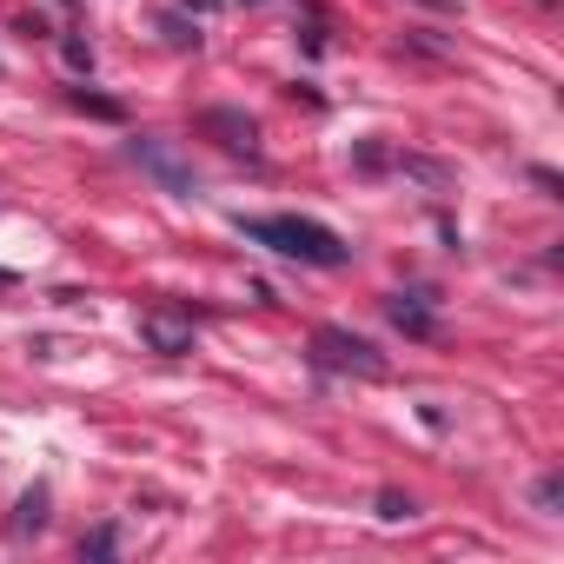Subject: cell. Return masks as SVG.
Returning a JSON list of instances; mask_svg holds the SVG:
<instances>
[{"mask_svg": "<svg viewBox=\"0 0 564 564\" xmlns=\"http://www.w3.org/2000/svg\"><path fill=\"white\" fill-rule=\"evenodd\" d=\"M239 232H246L252 246H272L279 259L326 265V272L352 259V246H346L333 226H319V219H300V213H259V219H239Z\"/></svg>", "mask_w": 564, "mask_h": 564, "instance_id": "cell-1", "label": "cell"}, {"mask_svg": "<svg viewBox=\"0 0 564 564\" xmlns=\"http://www.w3.org/2000/svg\"><path fill=\"white\" fill-rule=\"evenodd\" d=\"M313 366L319 372H352V379H386V352L346 326H319L313 333Z\"/></svg>", "mask_w": 564, "mask_h": 564, "instance_id": "cell-2", "label": "cell"}, {"mask_svg": "<svg viewBox=\"0 0 564 564\" xmlns=\"http://www.w3.org/2000/svg\"><path fill=\"white\" fill-rule=\"evenodd\" d=\"M193 313H173V306H153L147 319H140V339L153 346V352H166V359H180V352H193Z\"/></svg>", "mask_w": 564, "mask_h": 564, "instance_id": "cell-3", "label": "cell"}, {"mask_svg": "<svg viewBox=\"0 0 564 564\" xmlns=\"http://www.w3.org/2000/svg\"><path fill=\"white\" fill-rule=\"evenodd\" d=\"M133 160H140V166H147L166 193H180V199H193V193H199V180H193V173H186V166H180L160 140H133Z\"/></svg>", "mask_w": 564, "mask_h": 564, "instance_id": "cell-4", "label": "cell"}, {"mask_svg": "<svg viewBox=\"0 0 564 564\" xmlns=\"http://www.w3.org/2000/svg\"><path fill=\"white\" fill-rule=\"evenodd\" d=\"M386 313H392V326H405L412 339H432V333H438V319H432L425 293H392V300H386Z\"/></svg>", "mask_w": 564, "mask_h": 564, "instance_id": "cell-5", "label": "cell"}, {"mask_svg": "<svg viewBox=\"0 0 564 564\" xmlns=\"http://www.w3.org/2000/svg\"><path fill=\"white\" fill-rule=\"evenodd\" d=\"M206 127H213V133H226V147H232V153H246V160L259 153V127H252V120H239V113L213 107V113H206Z\"/></svg>", "mask_w": 564, "mask_h": 564, "instance_id": "cell-6", "label": "cell"}, {"mask_svg": "<svg viewBox=\"0 0 564 564\" xmlns=\"http://www.w3.org/2000/svg\"><path fill=\"white\" fill-rule=\"evenodd\" d=\"M47 524V491H28L21 498V518H14V531H41Z\"/></svg>", "mask_w": 564, "mask_h": 564, "instance_id": "cell-7", "label": "cell"}, {"mask_svg": "<svg viewBox=\"0 0 564 564\" xmlns=\"http://www.w3.org/2000/svg\"><path fill=\"white\" fill-rule=\"evenodd\" d=\"M113 544H120V538H113V524H100L94 538H80V557H107Z\"/></svg>", "mask_w": 564, "mask_h": 564, "instance_id": "cell-8", "label": "cell"}, {"mask_svg": "<svg viewBox=\"0 0 564 564\" xmlns=\"http://www.w3.org/2000/svg\"><path fill=\"white\" fill-rule=\"evenodd\" d=\"M379 518H392V524H399V518H412V498H399V491H379Z\"/></svg>", "mask_w": 564, "mask_h": 564, "instance_id": "cell-9", "label": "cell"}, {"mask_svg": "<svg viewBox=\"0 0 564 564\" xmlns=\"http://www.w3.org/2000/svg\"><path fill=\"white\" fill-rule=\"evenodd\" d=\"M538 511H557V471H551V478H538Z\"/></svg>", "mask_w": 564, "mask_h": 564, "instance_id": "cell-10", "label": "cell"}]
</instances>
